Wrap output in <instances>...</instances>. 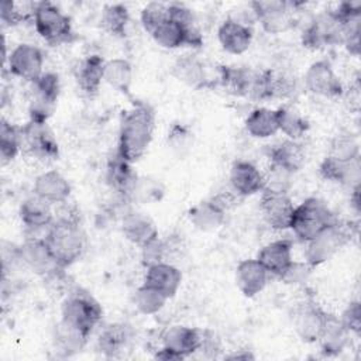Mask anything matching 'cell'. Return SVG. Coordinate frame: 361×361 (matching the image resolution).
Instances as JSON below:
<instances>
[{"label": "cell", "instance_id": "obj_41", "mask_svg": "<svg viewBox=\"0 0 361 361\" xmlns=\"http://www.w3.org/2000/svg\"><path fill=\"white\" fill-rule=\"evenodd\" d=\"M166 300L168 299L161 292L145 283L138 286L134 293V305L137 310L147 316L158 313L165 306Z\"/></svg>", "mask_w": 361, "mask_h": 361}, {"label": "cell", "instance_id": "obj_36", "mask_svg": "<svg viewBox=\"0 0 361 361\" xmlns=\"http://www.w3.org/2000/svg\"><path fill=\"white\" fill-rule=\"evenodd\" d=\"M279 131L289 140L302 138L309 130V121L292 106H281L276 109Z\"/></svg>", "mask_w": 361, "mask_h": 361}, {"label": "cell", "instance_id": "obj_33", "mask_svg": "<svg viewBox=\"0 0 361 361\" xmlns=\"http://www.w3.org/2000/svg\"><path fill=\"white\" fill-rule=\"evenodd\" d=\"M245 130L254 138H269L279 131L276 110L268 107H257L250 111L245 118Z\"/></svg>", "mask_w": 361, "mask_h": 361}, {"label": "cell", "instance_id": "obj_32", "mask_svg": "<svg viewBox=\"0 0 361 361\" xmlns=\"http://www.w3.org/2000/svg\"><path fill=\"white\" fill-rule=\"evenodd\" d=\"M264 75V100H286L296 94L298 83L295 76L285 71L265 69Z\"/></svg>", "mask_w": 361, "mask_h": 361}, {"label": "cell", "instance_id": "obj_39", "mask_svg": "<svg viewBox=\"0 0 361 361\" xmlns=\"http://www.w3.org/2000/svg\"><path fill=\"white\" fill-rule=\"evenodd\" d=\"M87 341V337L68 326L63 322H59L55 329V344L65 355L75 354L80 351Z\"/></svg>", "mask_w": 361, "mask_h": 361}, {"label": "cell", "instance_id": "obj_4", "mask_svg": "<svg viewBox=\"0 0 361 361\" xmlns=\"http://www.w3.org/2000/svg\"><path fill=\"white\" fill-rule=\"evenodd\" d=\"M336 220L337 217L323 200L317 197H307L299 206H295L289 228L298 240L307 243Z\"/></svg>", "mask_w": 361, "mask_h": 361}, {"label": "cell", "instance_id": "obj_16", "mask_svg": "<svg viewBox=\"0 0 361 361\" xmlns=\"http://www.w3.org/2000/svg\"><path fill=\"white\" fill-rule=\"evenodd\" d=\"M44 52L32 44H20L8 55V72L27 82L38 79L44 71Z\"/></svg>", "mask_w": 361, "mask_h": 361}, {"label": "cell", "instance_id": "obj_13", "mask_svg": "<svg viewBox=\"0 0 361 361\" xmlns=\"http://www.w3.org/2000/svg\"><path fill=\"white\" fill-rule=\"evenodd\" d=\"M305 87L322 97L336 99L344 93L343 83L327 59L314 61L305 73Z\"/></svg>", "mask_w": 361, "mask_h": 361}, {"label": "cell", "instance_id": "obj_31", "mask_svg": "<svg viewBox=\"0 0 361 361\" xmlns=\"http://www.w3.org/2000/svg\"><path fill=\"white\" fill-rule=\"evenodd\" d=\"M133 330L126 323H113L106 326L97 337V350L107 358L120 357L130 345Z\"/></svg>", "mask_w": 361, "mask_h": 361}, {"label": "cell", "instance_id": "obj_46", "mask_svg": "<svg viewBox=\"0 0 361 361\" xmlns=\"http://www.w3.org/2000/svg\"><path fill=\"white\" fill-rule=\"evenodd\" d=\"M341 326L350 333L360 336L361 333V305L358 300L350 302L338 319Z\"/></svg>", "mask_w": 361, "mask_h": 361}, {"label": "cell", "instance_id": "obj_18", "mask_svg": "<svg viewBox=\"0 0 361 361\" xmlns=\"http://www.w3.org/2000/svg\"><path fill=\"white\" fill-rule=\"evenodd\" d=\"M138 175L133 169V164L124 159L117 151L109 158L106 165V182L118 197L131 202V195L137 183Z\"/></svg>", "mask_w": 361, "mask_h": 361}, {"label": "cell", "instance_id": "obj_14", "mask_svg": "<svg viewBox=\"0 0 361 361\" xmlns=\"http://www.w3.org/2000/svg\"><path fill=\"white\" fill-rule=\"evenodd\" d=\"M20 257L23 265L41 276H52L62 272L44 237H27L20 244Z\"/></svg>", "mask_w": 361, "mask_h": 361}, {"label": "cell", "instance_id": "obj_19", "mask_svg": "<svg viewBox=\"0 0 361 361\" xmlns=\"http://www.w3.org/2000/svg\"><path fill=\"white\" fill-rule=\"evenodd\" d=\"M231 190L238 196H251L261 193L265 188L264 173L250 161H235L228 175Z\"/></svg>", "mask_w": 361, "mask_h": 361}, {"label": "cell", "instance_id": "obj_20", "mask_svg": "<svg viewBox=\"0 0 361 361\" xmlns=\"http://www.w3.org/2000/svg\"><path fill=\"white\" fill-rule=\"evenodd\" d=\"M228 209L214 196L192 206L188 212L189 221L200 231H214L226 221Z\"/></svg>", "mask_w": 361, "mask_h": 361}, {"label": "cell", "instance_id": "obj_37", "mask_svg": "<svg viewBox=\"0 0 361 361\" xmlns=\"http://www.w3.org/2000/svg\"><path fill=\"white\" fill-rule=\"evenodd\" d=\"M348 336L350 333L341 326L340 320L330 314L327 326L319 340L322 344V353L324 355H337L345 347Z\"/></svg>", "mask_w": 361, "mask_h": 361}, {"label": "cell", "instance_id": "obj_48", "mask_svg": "<svg viewBox=\"0 0 361 361\" xmlns=\"http://www.w3.org/2000/svg\"><path fill=\"white\" fill-rule=\"evenodd\" d=\"M334 13L341 18V20H348L354 17H361V1H343L337 6Z\"/></svg>", "mask_w": 361, "mask_h": 361}, {"label": "cell", "instance_id": "obj_22", "mask_svg": "<svg viewBox=\"0 0 361 361\" xmlns=\"http://www.w3.org/2000/svg\"><path fill=\"white\" fill-rule=\"evenodd\" d=\"M145 285L161 292L166 299L176 295L182 283V272L172 262H158L147 267L144 282Z\"/></svg>", "mask_w": 361, "mask_h": 361}, {"label": "cell", "instance_id": "obj_26", "mask_svg": "<svg viewBox=\"0 0 361 361\" xmlns=\"http://www.w3.org/2000/svg\"><path fill=\"white\" fill-rule=\"evenodd\" d=\"M69 180L56 169H49L38 175L34 180L32 193L51 204L65 203L71 195Z\"/></svg>", "mask_w": 361, "mask_h": 361}, {"label": "cell", "instance_id": "obj_21", "mask_svg": "<svg viewBox=\"0 0 361 361\" xmlns=\"http://www.w3.org/2000/svg\"><path fill=\"white\" fill-rule=\"evenodd\" d=\"M252 37L251 27L235 18L224 20L217 30V38L221 48L233 55H241L248 51L252 44Z\"/></svg>", "mask_w": 361, "mask_h": 361}, {"label": "cell", "instance_id": "obj_42", "mask_svg": "<svg viewBox=\"0 0 361 361\" xmlns=\"http://www.w3.org/2000/svg\"><path fill=\"white\" fill-rule=\"evenodd\" d=\"M164 193L165 188L158 179H154L151 176H138L131 195V202L154 203L161 200Z\"/></svg>", "mask_w": 361, "mask_h": 361}, {"label": "cell", "instance_id": "obj_47", "mask_svg": "<svg viewBox=\"0 0 361 361\" xmlns=\"http://www.w3.org/2000/svg\"><path fill=\"white\" fill-rule=\"evenodd\" d=\"M312 269L313 268L306 261L305 262L292 261L290 265L285 269V272L279 276V279L283 281L285 283H292V285L303 283L307 279V276L310 275Z\"/></svg>", "mask_w": 361, "mask_h": 361}, {"label": "cell", "instance_id": "obj_45", "mask_svg": "<svg viewBox=\"0 0 361 361\" xmlns=\"http://www.w3.org/2000/svg\"><path fill=\"white\" fill-rule=\"evenodd\" d=\"M32 14H34V3H32V7L28 10H24V7L21 8V4L10 0H4L1 3L0 18L6 25H17L25 21Z\"/></svg>", "mask_w": 361, "mask_h": 361}, {"label": "cell", "instance_id": "obj_5", "mask_svg": "<svg viewBox=\"0 0 361 361\" xmlns=\"http://www.w3.org/2000/svg\"><path fill=\"white\" fill-rule=\"evenodd\" d=\"M32 20L38 35L52 47L69 44L75 38L71 17L51 1L34 3Z\"/></svg>", "mask_w": 361, "mask_h": 361}, {"label": "cell", "instance_id": "obj_11", "mask_svg": "<svg viewBox=\"0 0 361 361\" xmlns=\"http://www.w3.org/2000/svg\"><path fill=\"white\" fill-rule=\"evenodd\" d=\"M330 314L324 312L313 300L299 303L292 313V326L299 338L305 343H316L320 340Z\"/></svg>", "mask_w": 361, "mask_h": 361}, {"label": "cell", "instance_id": "obj_38", "mask_svg": "<svg viewBox=\"0 0 361 361\" xmlns=\"http://www.w3.org/2000/svg\"><path fill=\"white\" fill-rule=\"evenodd\" d=\"M21 151V126H14L6 118L0 124V158L1 164L11 162Z\"/></svg>", "mask_w": 361, "mask_h": 361}, {"label": "cell", "instance_id": "obj_9", "mask_svg": "<svg viewBox=\"0 0 361 361\" xmlns=\"http://www.w3.org/2000/svg\"><path fill=\"white\" fill-rule=\"evenodd\" d=\"M61 93L59 76L54 72H44L30 83L28 114L30 120L48 121L54 114Z\"/></svg>", "mask_w": 361, "mask_h": 361}, {"label": "cell", "instance_id": "obj_3", "mask_svg": "<svg viewBox=\"0 0 361 361\" xmlns=\"http://www.w3.org/2000/svg\"><path fill=\"white\" fill-rule=\"evenodd\" d=\"M102 305L86 290L76 289L68 295L61 307V322L73 327L89 338L93 329L102 322Z\"/></svg>", "mask_w": 361, "mask_h": 361}, {"label": "cell", "instance_id": "obj_29", "mask_svg": "<svg viewBox=\"0 0 361 361\" xmlns=\"http://www.w3.org/2000/svg\"><path fill=\"white\" fill-rule=\"evenodd\" d=\"M269 165L278 166L289 173H296L306 161V151L296 140H283L268 149Z\"/></svg>", "mask_w": 361, "mask_h": 361}, {"label": "cell", "instance_id": "obj_17", "mask_svg": "<svg viewBox=\"0 0 361 361\" xmlns=\"http://www.w3.org/2000/svg\"><path fill=\"white\" fill-rule=\"evenodd\" d=\"M204 338V331L188 327L182 324H175L166 327L161 334L162 347L171 350L182 360L197 353Z\"/></svg>", "mask_w": 361, "mask_h": 361}, {"label": "cell", "instance_id": "obj_8", "mask_svg": "<svg viewBox=\"0 0 361 361\" xmlns=\"http://www.w3.org/2000/svg\"><path fill=\"white\" fill-rule=\"evenodd\" d=\"M21 151L44 164L58 159L59 145L48 121L28 120L21 126Z\"/></svg>", "mask_w": 361, "mask_h": 361}, {"label": "cell", "instance_id": "obj_40", "mask_svg": "<svg viewBox=\"0 0 361 361\" xmlns=\"http://www.w3.org/2000/svg\"><path fill=\"white\" fill-rule=\"evenodd\" d=\"M193 133L182 123H172L166 134V147L179 158L189 154L193 147Z\"/></svg>", "mask_w": 361, "mask_h": 361}, {"label": "cell", "instance_id": "obj_2", "mask_svg": "<svg viewBox=\"0 0 361 361\" xmlns=\"http://www.w3.org/2000/svg\"><path fill=\"white\" fill-rule=\"evenodd\" d=\"M44 238L62 271L76 262L85 251V234L78 212L68 209L56 214Z\"/></svg>", "mask_w": 361, "mask_h": 361}, {"label": "cell", "instance_id": "obj_50", "mask_svg": "<svg viewBox=\"0 0 361 361\" xmlns=\"http://www.w3.org/2000/svg\"><path fill=\"white\" fill-rule=\"evenodd\" d=\"M350 190H351V195H350L351 204H353V207L355 209V212L360 213V209H361V206H360V185H358V186H354V188L350 189Z\"/></svg>", "mask_w": 361, "mask_h": 361}, {"label": "cell", "instance_id": "obj_49", "mask_svg": "<svg viewBox=\"0 0 361 361\" xmlns=\"http://www.w3.org/2000/svg\"><path fill=\"white\" fill-rule=\"evenodd\" d=\"M226 360H254L255 355L250 350H237L224 357Z\"/></svg>", "mask_w": 361, "mask_h": 361}, {"label": "cell", "instance_id": "obj_10", "mask_svg": "<svg viewBox=\"0 0 361 361\" xmlns=\"http://www.w3.org/2000/svg\"><path fill=\"white\" fill-rule=\"evenodd\" d=\"M302 44L309 49H322L329 45H343V21L334 10L314 16L302 31Z\"/></svg>", "mask_w": 361, "mask_h": 361}, {"label": "cell", "instance_id": "obj_28", "mask_svg": "<svg viewBox=\"0 0 361 361\" xmlns=\"http://www.w3.org/2000/svg\"><path fill=\"white\" fill-rule=\"evenodd\" d=\"M292 247L293 243L288 238L271 241L259 250L257 259L261 262V265L267 269L269 275L279 278L293 261Z\"/></svg>", "mask_w": 361, "mask_h": 361}, {"label": "cell", "instance_id": "obj_30", "mask_svg": "<svg viewBox=\"0 0 361 361\" xmlns=\"http://www.w3.org/2000/svg\"><path fill=\"white\" fill-rule=\"evenodd\" d=\"M18 216L25 228L31 233H35L42 228H48L54 220V212L51 209V203L34 195L23 200L18 209Z\"/></svg>", "mask_w": 361, "mask_h": 361}, {"label": "cell", "instance_id": "obj_23", "mask_svg": "<svg viewBox=\"0 0 361 361\" xmlns=\"http://www.w3.org/2000/svg\"><path fill=\"white\" fill-rule=\"evenodd\" d=\"M319 172L326 180L353 189L354 186H358L361 180L360 158L351 161H338L326 155V158L320 162Z\"/></svg>", "mask_w": 361, "mask_h": 361}, {"label": "cell", "instance_id": "obj_43", "mask_svg": "<svg viewBox=\"0 0 361 361\" xmlns=\"http://www.w3.org/2000/svg\"><path fill=\"white\" fill-rule=\"evenodd\" d=\"M327 155L338 161H351L360 158V145L353 135L337 134L330 142Z\"/></svg>", "mask_w": 361, "mask_h": 361}, {"label": "cell", "instance_id": "obj_12", "mask_svg": "<svg viewBox=\"0 0 361 361\" xmlns=\"http://www.w3.org/2000/svg\"><path fill=\"white\" fill-rule=\"evenodd\" d=\"M259 210L271 228L286 230L290 226L295 204L289 192L262 189L259 196Z\"/></svg>", "mask_w": 361, "mask_h": 361}, {"label": "cell", "instance_id": "obj_24", "mask_svg": "<svg viewBox=\"0 0 361 361\" xmlns=\"http://www.w3.org/2000/svg\"><path fill=\"white\" fill-rule=\"evenodd\" d=\"M104 63L106 61L96 54L87 55L76 63L73 69L75 80L78 87L86 96L92 97L99 93L102 82L104 80Z\"/></svg>", "mask_w": 361, "mask_h": 361}, {"label": "cell", "instance_id": "obj_27", "mask_svg": "<svg viewBox=\"0 0 361 361\" xmlns=\"http://www.w3.org/2000/svg\"><path fill=\"white\" fill-rule=\"evenodd\" d=\"M268 276L269 274L257 258L243 259L235 268V285L247 298H252L262 292L268 282Z\"/></svg>", "mask_w": 361, "mask_h": 361}, {"label": "cell", "instance_id": "obj_34", "mask_svg": "<svg viewBox=\"0 0 361 361\" xmlns=\"http://www.w3.org/2000/svg\"><path fill=\"white\" fill-rule=\"evenodd\" d=\"M104 82L123 94H130L133 83V66L124 58H114L104 63Z\"/></svg>", "mask_w": 361, "mask_h": 361}, {"label": "cell", "instance_id": "obj_1", "mask_svg": "<svg viewBox=\"0 0 361 361\" xmlns=\"http://www.w3.org/2000/svg\"><path fill=\"white\" fill-rule=\"evenodd\" d=\"M155 130V110L147 102H134L121 116L117 152L128 162H137L148 149Z\"/></svg>", "mask_w": 361, "mask_h": 361}, {"label": "cell", "instance_id": "obj_25", "mask_svg": "<svg viewBox=\"0 0 361 361\" xmlns=\"http://www.w3.org/2000/svg\"><path fill=\"white\" fill-rule=\"evenodd\" d=\"M121 231L134 245L142 248L158 237V228L151 217L141 212L130 210L121 219Z\"/></svg>", "mask_w": 361, "mask_h": 361}, {"label": "cell", "instance_id": "obj_44", "mask_svg": "<svg viewBox=\"0 0 361 361\" xmlns=\"http://www.w3.org/2000/svg\"><path fill=\"white\" fill-rule=\"evenodd\" d=\"M141 18V24L144 27V30L151 34L157 27H159L164 21H166L169 18V11H168V4L164 3H158V1H152L148 3L140 14Z\"/></svg>", "mask_w": 361, "mask_h": 361}, {"label": "cell", "instance_id": "obj_35", "mask_svg": "<svg viewBox=\"0 0 361 361\" xmlns=\"http://www.w3.org/2000/svg\"><path fill=\"white\" fill-rule=\"evenodd\" d=\"M130 23V13L124 4L114 3L104 6L100 16V27L113 37H126Z\"/></svg>", "mask_w": 361, "mask_h": 361}, {"label": "cell", "instance_id": "obj_15", "mask_svg": "<svg viewBox=\"0 0 361 361\" xmlns=\"http://www.w3.org/2000/svg\"><path fill=\"white\" fill-rule=\"evenodd\" d=\"M171 75L183 85L196 90L212 89L217 83V80L209 75L206 62L193 54L178 56L171 68Z\"/></svg>", "mask_w": 361, "mask_h": 361}, {"label": "cell", "instance_id": "obj_7", "mask_svg": "<svg viewBox=\"0 0 361 361\" xmlns=\"http://www.w3.org/2000/svg\"><path fill=\"white\" fill-rule=\"evenodd\" d=\"M303 3L299 1H282V0H265L251 1L250 7L262 30L268 34H282L295 27V13Z\"/></svg>", "mask_w": 361, "mask_h": 361}, {"label": "cell", "instance_id": "obj_6", "mask_svg": "<svg viewBox=\"0 0 361 361\" xmlns=\"http://www.w3.org/2000/svg\"><path fill=\"white\" fill-rule=\"evenodd\" d=\"M351 227L341 223L338 219L324 228L320 234H317L313 240L307 241V247L305 251V261L316 268L329 259H331L344 245H347L351 240Z\"/></svg>", "mask_w": 361, "mask_h": 361}]
</instances>
